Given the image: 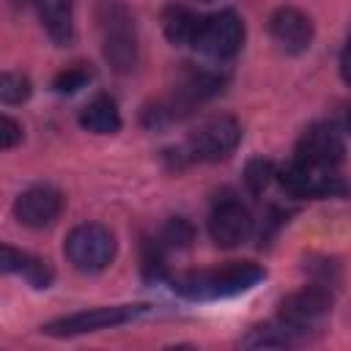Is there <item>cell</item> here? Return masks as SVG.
Instances as JSON below:
<instances>
[{"instance_id":"obj_14","label":"cell","mask_w":351,"mask_h":351,"mask_svg":"<svg viewBox=\"0 0 351 351\" xmlns=\"http://www.w3.org/2000/svg\"><path fill=\"white\" fill-rule=\"evenodd\" d=\"M33 8L38 14L41 27L47 30V36L58 47H66V44L74 41V11H71V0H33Z\"/></svg>"},{"instance_id":"obj_8","label":"cell","mask_w":351,"mask_h":351,"mask_svg":"<svg viewBox=\"0 0 351 351\" xmlns=\"http://www.w3.org/2000/svg\"><path fill=\"white\" fill-rule=\"evenodd\" d=\"M329 313H332V291L326 285H318V282L285 296L280 304V321L293 326L299 335L313 329Z\"/></svg>"},{"instance_id":"obj_23","label":"cell","mask_w":351,"mask_h":351,"mask_svg":"<svg viewBox=\"0 0 351 351\" xmlns=\"http://www.w3.org/2000/svg\"><path fill=\"white\" fill-rule=\"evenodd\" d=\"M19 143H22V123L14 121L11 115H3L0 112V151L16 148Z\"/></svg>"},{"instance_id":"obj_1","label":"cell","mask_w":351,"mask_h":351,"mask_svg":"<svg viewBox=\"0 0 351 351\" xmlns=\"http://www.w3.org/2000/svg\"><path fill=\"white\" fill-rule=\"evenodd\" d=\"M263 280H266V269L261 263L233 261L219 269H203V271H186V274L170 277V285L184 299L214 302V299H230V296L247 293Z\"/></svg>"},{"instance_id":"obj_24","label":"cell","mask_w":351,"mask_h":351,"mask_svg":"<svg viewBox=\"0 0 351 351\" xmlns=\"http://www.w3.org/2000/svg\"><path fill=\"white\" fill-rule=\"evenodd\" d=\"M192 3H214V0H192Z\"/></svg>"},{"instance_id":"obj_15","label":"cell","mask_w":351,"mask_h":351,"mask_svg":"<svg viewBox=\"0 0 351 351\" xmlns=\"http://www.w3.org/2000/svg\"><path fill=\"white\" fill-rule=\"evenodd\" d=\"M80 126L93 132V134H115L121 129V112H118V104L107 96V93H99L93 96L77 115Z\"/></svg>"},{"instance_id":"obj_13","label":"cell","mask_w":351,"mask_h":351,"mask_svg":"<svg viewBox=\"0 0 351 351\" xmlns=\"http://www.w3.org/2000/svg\"><path fill=\"white\" fill-rule=\"evenodd\" d=\"M0 274H16L38 291L49 288L52 280H55V269H52L49 261L38 258L33 252L8 247V244H0Z\"/></svg>"},{"instance_id":"obj_18","label":"cell","mask_w":351,"mask_h":351,"mask_svg":"<svg viewBox=\"0 0 351 351\" xmlns=\"http://www.w3.org/2000/svg\"><path fill=\"white\" fill-rule=\"evenodd\" d=\"M30 96V80L16 71H0V104H22Z\"/></svg>"},{"instance_id":"obj_6","label":"cell","mask_w":351,"mask_h":351,"mask_svg":"<svg viewBox=\"0 0 351 351\" xmlns=\"http://www.w3.org/2000/svg\"><path fill=\"white\" fill-rule=\"evenodd\" d=\"M280 178L282 189L291 197H343L346 195V181L337 170L332 167H315L291 159L280 170H274Z\"/></svg>"},{"instance_id":"obj_17","label":"cell","mask_w":351,"mask_h":351,"mask_svg":"<svg viewBox=\"0 0 351 351\" xmlns=\"http://www.w3.org/2000/svg\"><path fill=\"white\" fill-rule=\"evenodd\" d=\"M296 329L277 321V324H263V326H255L250 329L247 337H241V346L247 348H280V346H291L296 340Z\"/></svg>"},{"instance_id":"obj_12","label":"cell","mask_w":351,"mask_h":351,"mask_svg":"<svg viewBox=\"0 0 351 351\" xmlns=\"http://www.w3.org/2000/svg\"><path fill=\"white\" fill-rule=\"evenodd\" d=\"M313 19L293 5H282L269 16V36L288 55L307 52L313 44Z\"/></svg>"},{"instance_id":"obj_5","label":"cell","mask_w":351,"mask_h":351,"mask_svg":"<svg viewBox=\"0 0 351 351\" xmlns=\"http://www.w3.org/2000/svg\"><path fill=\"white\" fill-rule=\"evenodd\" d=\"M143 313H148V304H112V307H90V310H80L71 315H60L49 324L41 326L44 335L49 337H77V335H88V332H101V329H112L121 324H129L134 318H140Z\"/></svg>"},{"instance_id":"obj_7","label":"cell","mask_w":351,"mask_h":351,"mask_svg":"<svg viewBox=\"0 0 351 351\" xmlns=\"http://www.w3.org/2000/svg\"><path fill=\"white\" fill-rule=\"evenodd\" d=\"M244 44V22L236 11H217L211 16L200 19L197 36L192 47L214 60H228L233 58Z\"/></svg>"},{"instance_id":"obj_10","label":"cell","mask_w":351,"mask_h":351,"mask_svg":"<svg viewBox=\"0 0 351 351\" xmlns=\"http://www.w3.org/2000/svg\"><path fill=\"white\" fill-rule=\"evenodd\" d=\"M63 206H66V200L55 186L36 184L14 200V217L19 225H25L30 230H44L58 222V217L63 214Z\"/></svg>"},{"instance_id":"obj_2","label":"cell","mask_w":351,"mask_h":351,"mask_svg":"<svg viewBox=\"0 0 351 351\" xmlns=\"http://www.w3.org/2000/svg\"><path fill=\"white\" fill-rule=\"evenodd\" d=\"M96 22L101 33L104 60L118 74L132 71L137 66V33L132 11L121 0H101L96 8Z\"/></svg>"},{"instance_id":"obj_11","label":"cell","mask_w":351,"mask_h":351,"mask_svg":"<svg viewBox=\"0 0 351 351\" xmlns=\"http://www.w3.org/2000/svg\"><path fill=\"white\" fill-rule=\"evenodd\" d=\"M252 233V214L236 197H222L208 214V236L217 247H239Z\"/></svg>"},{"instance_id":"obj_9","label":"cell","mask_w":351,"mask_h":351,"mask_svg":"<svg viewBox=\"0 0 351 351\" xmlns=\"http://www.w3.org/2000/svg\"><path fill=\"white\" fill-rule=\"evenodd\" d=\"M346 156V140H343V129L335 123H313L299 145L293 159L304 162V165H315V167H332L337 170L340 162Z\"/></svg>"},{"instance_id":"obj_22","label":"cell","mask_w":351,"mask_h":351,"mask_svg":"<svg viewBox=\"0 0 351 351\" xmlns=\"http://www.w3.org/2000/svg\"><path fill=\"white\" fill-rule=\"evenodd\" d=\"M167 274L165 269V247L154 239V241H145L143 244V277L145 280H162Z\"/></svg>"},{"instance_id":"obj_16","label":"cell","mask_w":351,"mask_h":351,"mask_svg":"<svg viewBox=\"0 0 351 351\" xmlns=\"http://www.w3.org/2000/svg\"><path fill=\"white\" fill-rule=\"evenodd\" d=\"M200 19L192 8L181 5V3H170L162 14V30L167 36L170 44L176 47H192L195 36H197V27H200Z\"/></svg>"},{"instance_id":"obj_3","label":"cell","mask_w":351,"mask_h":351,"mask_svg":"<svg viewBox=\"0 0 351 351\" xmlns=\"http://www.w3.org/2000/svg\"><path fill=\"white\" fill-rule=\"evenodd\" d=\"M115 247L118 244H115L112 230L99 222H82V225L71 228L63 241V252H66L69 263L85 274L104 271L115 258Z\"/></svg>"},{"instance_id":"obj_21","label":"cell","mask_w":351,"mask_h":351,"mask_svg":"<svg viewBox=\"0 0 351 351\" xmlns=\"http://www.w3.org/2000/svg\"><path fill=\"white\" fill-rule=\"evenodd\" d=\"M93 71L85 66V63H74L69 69H63L58 77H55V90L58 93H77L80 88H85L90 82Z\"/></svg>"},{"instance_id":"obj_19","label":"cell","mask_w":351,"mask_h":351,"mask_svg":"<svg viewBox=\"0 0 351 351\" xmlns=\"http://www.w3.org/2000/svg\"><path fill=\"white\" fill-rule=\"evenodd\" d=\"M274 178V162L271 159H263V156H255L247 162L244 167V184L252 195H261Z\"/></svg>"},{"instance_id":"obj_4","label":"cell","mask_w":351,"mask_h":351,"mask_svg":"<svg viewBox=\"0 0 351 351\" xmlns=\"http://www.w3.org/2000/svg\"><path fill=\"white\" fill-rule=\"evenodd\" d=\"M241 143V123L233 115H211L197 123V129L184 143L181 154L189 162H219L228 159Z\"/></svg>"},{"instance_id":"obj_20","label":"cell","mask_w":351,"mask_h":351,"mask_svg":"<svg viewBox=\"0 0 351 351\" xmlns=\"http://www.w3.org/2000/svg\"><path fill=\"white\" fill-rule=\"evenodd\" d=\"M195 239V228L189 219L184 217H173L165 228H162V236H159V244L162 247H170V250H184L189 247Z\"/></svg>"}]
</instances>
